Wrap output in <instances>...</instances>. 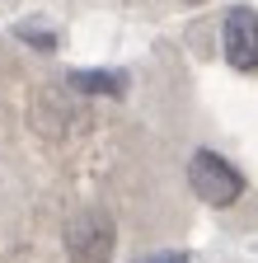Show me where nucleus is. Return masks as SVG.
<instances>
[{
  "label": "nucleus",
  "instance_id": "4",
  "mask_svg": "<svg viewBox=\"0 0 258 263\" xmlns=\"http://www.w3.org/2000/svg\"><path fill=\"white\" fill-rule=\"evenodd\" d=\"M71 85H75L80 94H122V89H127L122 76H104V71H75Z\"/></svg>",
  "mask_w": 258,
  "mask_h": 263
},
{
  "label": "nucleus",
  "instance_id": "7",
  "mask_svg": "<svg viewBox=\"0 0 258 263\" xmlns=\"http://www.w3.org/2000/svg\"><path fill=\"white\" fill-rule=\"evenodd\" d=\"M141 263H188V254H150V258H141Z\"/></svg>",
  "mask_w": 258,
  "mask_h": 263
},
{
  "label": "nucleus",
  "instance_id": "3",
  "mask_svg": "<svg viewBox=\"0 0 258 263\" xmlns=\"http://www.w3.org/2000/svg\"><path fill=\"white\" fill-rule=\"evenodd\" d=\"M221 33H225V61L235 71H258V10L235 5L225 14Z\"/></svg>",
  "mask_w": 258,
  "mask_h": 263
},
{
  "label": "nucleus",
  "instance_id": "1",
  "mask_svg": "<svg viewBox=\"0 0 258 263\" xmlns=\"http://www.w3.org/2000/svg\"><path fill=\"white\" fill-rule=\"evenodd\" d=\"M188 188L197 193L207 207H230V202H240V193H244V174L235 170L230 160H221L216 151H197L188 160Z\"/></svg>",
  "mask_w": 258,
  "mask_h": 263
},
{
  "label": "nucleus",
  "instance_id": "8",
  "mask_svg": "<svg viewBox=\"0 0 258 263\" xmlns=\"http://www.w3.org/2000/svg\"><path fill=\"white\" fill-rule=\"evenodd\" d=\"M188 5H197V0H188Z\"/></svg>",
  "mask_w": 258,
  "mask_h": 263
},
{
  "label": "nucleus",
  "instance_id": "5",
  "mask_svg": "<svg viewBox=\"0 0 258 263\" xmlns=\"http://www.w3.org/2000/svg\"><path fill=\"white\" fill-rule=\"evenodd\" d=\"M43 104L52 108V118H61V113L71 108V104H66L61 94H43ZM38 132H43V137H56V141H61V127H56V122H47V118H38Z\"/></svg>",
  "mask_w": 258,
  "mask_h": 263
},
{
  "label": "nucleus",
  "instance_id": "6",
  "mask_svg": "<svg viewBox=\"0 0 258 263\" xmlns=\"http://www.w3.org/2000/svg\"><path fill=\"white\" fill-rule=\"evenodd\" d=\"M24 33V43H33V47H56V38H52V28L43 33V28H19Z\"/></svg>",
  "mask_w": 258,
  "mask_h": 263
},
{
  "label": "nucleus",
  "instance_id": "2",
  "mask_svg": "<svg viewBox=\"0 0 258 263\" xmlns=\"http://www.w3.org/2000/svg\"><path fill=\"white\" fill-rule=\"evenodd\" d=\"M61 240H66L71 263H108L117 230H113L108 212H80V216L66 221V235H61Z\"/></svg>",
  "mask_w": 258,
  "mask_h": 263
}]
</instances>
